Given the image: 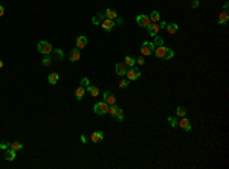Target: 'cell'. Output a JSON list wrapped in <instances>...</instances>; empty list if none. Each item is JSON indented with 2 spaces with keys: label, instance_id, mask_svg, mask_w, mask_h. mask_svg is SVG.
Instances as JSON below:
<instances>
[{
  "label": "cell",
  "instance_id": "6da1fadb",
  "mask_svg": "<svg viewBox=\"0 0 229 169\" xmlns=\"http://www.w3.org/2000/svg\"><path fill=\"white\" fill-rule=\"evenodd\" d=\"M153 54L160 60H171L174 57V51L170 49V47H165V46H157Z\"/></svg>",
  "mask_w": 229,
  "mask_h": 169
},
{
  "label": "cell",
  "instance_id": "7a4b0ae2",
  "mask_svg": "<svg viewBox=\"0 0 229 169\" xmlns=\"http://www.w3.org/2000/svg\"><path fill=\"white\" fill-rule=\"evenodd\" d=\"M108 113L118 120V122H122L124 120V113H122V108L121 107H118L116 104H113V105H110L108 107Z\"/></svg>",
  "mask_w": 229,
  "mask_h": 169
},
{
  "label": "cell",
  "instance_id": "3957f363",
  "mask_svg": "<svg viewBox=\"0 0 229 169\" xmlns=\"http://www.w3.org/2000/svg\"><path fill=\"white\" fill-rule=\"evenodd\" d=\"M154 49H156V46L153 44V43H150V41H144L142 43V46H141V54H142V57H148V55H151L153 52H154Z\"/></svg>",
  "mask_w": 229,
  "mask_h": 169
},
{
  "label": "cell",
  "instance_id": "277c9868",
  "mask_svg": "<svg viewBox=\"0 0 229 169\" xmlns=\"http://www.w3.org/2000/svg\"><path fill=\"white\" fill-rule=\"evenodd\" d=\"M93 111L98 116H105V114H108V104H105V102H96L95 107H93Z\"/></svg>",
  "mask_w": 229,
  "mask_h": 169
},
{
  "label": "cell",
  "instance_id": "5b68a950",
  "mask_svg": "<svg viewBox=\"0 0 229 169\" xmlns=\"http://www.w3.org/2000/svg\"><path fill=\"white\" fill-rule=\"evenodd\" d=\"M125 76H127V79L128 81H134V79H139L141 78V70L137 69V67H131L130 70H127V73H125Z\"/></svg>",
  "mask_w": 229,
  "mask_h": 169
},
{
  "label": "cell",
  "instance_id": "8992f818",
  "mask_svg": "<svg viewBox=\"0 0 229 169\" xmlns=\"http://www.w3.org/2000/svg\"><path fill=\"white\" fill-rule=\"evenodd\" d=\"M37 49H38V52H41V54H44V55H49V54L54 51L52 46H51V43H48V41H40L38 46H37Z\"/></svg>",
  "mask_w": 229,
  "mask_h": 169
},
{
  "label": "cell",
  "instance_id": "52a82bcc",
  "mask_svg": "<svg viewBox=\"0 0 229 169\" xmlns=\"http://www.w3.org/2000/svg\"><path fill=\"white\" fill-rule=\"evenodd\" d=\"M177 125H179L182 130H185V131H191V120L187 119V117H180V120L177 122Z\"/></svg>",
  "mask_w": 229,
  "mask_h": 169
},
{
  "label": "cell",
  "instance_id": "ba28073f",
  "mask_svg": "<svg viewBox=\"0 0 229 169\" xmlns=\"http://www.w3.org/2000/svg\"><path fill=\"white\" fill-rule=\"evenodd\" d=\"M136 21H137V25L142 26V28H148V25L151 23L147 15H137V17H136Z\"/></svg>",
  "mask_w": 229,
  "mask_h": 169
},
{
  "label": "cell",
  "instance_id": "9c48e42d",
  "mask_svg": "<svg viewBox=\"0 0 229 169\" xmlns=\"http://www.w3.org/2000/svg\"><path fill=\"white\" fill-rule=\"evenodd\" d=\"M114 72H116V75H119V76H125V73H127V66L122 64V63H119V64L114 66Z\"/></svg>",
  "mask_w": 229,
  "mask_h": 169
},
{
  "label": "cell",
  "instance_id": "30bf717a",
  "mask_svg": "<svg viewBox=\"0 0 229 169\" xmlns=\"http://www.w3.org/2000/svg\"><path fill=\"white\" fill-rule=\"evenodd\" d=\"M104 102L108 105H113V104H116V98L110 91H104Z\"/></svg>",
  "mask_w": 229,
  "mask_h": 169
},
{
  "label": "cell",
  "instance_id": "8fae6325",
  "mask_svg": "<svg viewBox=\"0 0 229 169\" xmlns=\"http://www.w3.org/2000/svg\"><path fill=\"white\" fill-rule=\"evenodd\" d=\"M102 139H104V134L101 133V131H93L90 134V140L93 142V143H98V142H102Z\"/></svg>",
  "mask_w": 229,
  "mask_h": 169
},
{
  "label": "cell",
  "instance_id": "7c38bea8",
  "mask_svg": "<svg viewBox=\"0 0 229 169\" xmlns=\"http://www.w3.org/2000/svg\"><path fill=\"white\" fill-rule=\"evenodd\" d=\"M75 44H77V49H84V47L87 46V38H86L84 35H80V37L77 38Z\"/></svg>",
  "mask_w": 229,
  "mask_h": 169
},
{
  "label": "cell",
  "instance_id": "4fadbf2b",
  "mask_svg": "<svg viewBox=\"0 0 229 169\" xmlns=\"http://www.w3.org/2000/svg\"><path fill=\"white\" fill-rule=\"evenodd\" d=\"M101 26H102L105 31H111V29L114 28V21H113V20H108V18H104V20L101 21Z\"/></svg>",
  "mask_w": 229,
  "mask_h": 169
},
{
  "label": "cell",
  "instance_id": "5bb4252c",
  "mask_svg": "<svg viewBox=\"0 0 229 169\" xmlns=\"http://www.w3.org/2000/svg\"><path fill=\"white\" fill-rule=\"evenodd\" d=\"M227 20H229L227 11H223V12H220V15H218V18H217L218 25H226V23H227Z\"/></svg>",
  "mask_w": 229,
  "mask_h": 169
},
{
  "label": "cell",
  "instance_id": "9a60e30c",
  "mask_svg": "<svg viewBox=\"0 0 229 169\" xmlns=\"http://www.w3.org/2000/svg\"><path fill=\"white\" fill-rule=\"evenodd\" d=\"M167 31H168V34H176L177 32V29H179V25L177 23H167V28H165Z\"/></svg>",
  "mask_w": 229,
  "mask_h": 169
},
{
  "label": "cell",
  "instance_id": "2e32d148",
  "mask_svg": "<svg viewBox=\"0 0 229 169\" xmlns=\"http://www.w3.org/2000/svg\"><path fill=\"white\" fill-rule=\"evenodd\" d=\"M148 32H150L151 37L157 35V32H159V25H157V23H154V25H151V23H150V25H148Z\"/></svg>",
  "mask_w": 229,
  "mask_h": 169
},
{
  "label": "cell",
  "instance_id": "e0dca14e",
  "mask_svg": "<svg viewBox=\"0 0 229 169\" xmlns=\"http://www.w3.org/2000/svg\"><path fill=\"white\" fill-rule=\"evenodd\" d=\"M5 158L9 160V161H12V160L15 158V151H14L12 148H8V149L5 151Z\"/></svg>",
  "mask_w": 229,
  "mask_h": 169
},
{
  "label": "cell",
  "instance_id": "ac0fdd59",
  "mask_svg": "<svg viewBox=\"0 0 229 169\" xmlns=\"http://www.w3.org/2000/svg\"><path fill=\"white\" fill-rule=\"evenodd\" d=\"M116 17H118L116 11H113V9H110V8L105 11V18H108V20H116Z\"/></svg>",
  "mask_w": 229,
  "mask_h": 169
},
{
  "label": "cell",
  "instance_id": "d6986e66",
  "mask_svg": "<svg viewBox=\"0 0 229 169\" xmlns=\"http://www.w3.org/2000/svg\"><path fill=\"white\" fill-rule=\"evenodd\" d=\"M84 94H86V88H84V87H78V88H77V91H75L77 99H78V101H81V99L84 98Z\"/></svg>",
  "mask_w": 229,
  "mask_h": 169
},
{
  "label": "cell",
  "instance_id": "ffe728a7",
  "mask_svg": "<svg viewBox=\"0 0 229 169\" xmlns=\"http://www.w3.org/2000/svg\"><path fill=\"white\" fill-rule=\"evenodd\" d=\"M81 58V54H80V49H74L72 52H71V61H78Z\"/></svg>",
  "mask_w": 229,
  "mask_h": 169
},
{
  "label": "cell",
  "instance_id": "44dd1931",
  "mask_svg": "<svg viewBox=\"0 0 229 169\" xmlns=\"http://www.w3.org/2000/svg\"><path fill=\"white\" fill-rule=\"evenodd\" d=\"M148 18H150V21H153V23H159V20H160V14H159L157 11H153V12H151V15H150Z\"/></svg>",
  "mask_w": 229,
  "mask_h": 169
},
{
  "label": "cell",
  "instance_id": "7402d4cb",
  "mask_svg": "<svg viewBox=\"0 0 229 169\" xmlns=\"http://www.w3.org/2000/svg\"><path fill=\"white\" fill-rule=\"evenodd\" d=\"M48 79H49V84H52V85H55V84L58 82V79H60V75H58V73H51Z\"/></svg>",
  "mask_w": 229,
  "mask_h": 169
},
{
  "label": "cell",
  "instance_id": "603a6c76",
  "mask_svg": "<svg viewBox=\"0 0 229 169\" xmlns=\"http://www.w3.org/2000/svg\"><path fill=\"white\" fill-rule=\"evenodd\" d=\"M105 18V15H102V14H98V15H95L93 18H92V23L93 25H101V21Z\"/></svg>",
  "mask_w": 229,
  "mask_h": 169
},
{
  "label": "cell",
  "instance_id": "cb8c5ba5",
  "mask_svg": "<svg viewBox=\"0 0 229 169\" xmlns=\"http://www.w3.org/2000/svg\"><path fill=\"white\" fill-rule=\"evenodd\" d=\"M87 91H89L92 96H98V94H99V88H98V87H93V85H89V87H87Z\"/></svg>",
  "mask_w": 229,
  "mask_h": 169
},
{
  "label": "cell",
  "instance_id": "d4e9b609",
  "mask_svg": "<svg viewBox=\"0 0 229 169\" xmlns=\"http://www.w3.org/2000/svg\"><path fill=\"white\" fill-rule=\"evenodd\" d=\"M176 113H177V116H179V117H185V114H187V110H185V107L179 105V107H177V110H176Z\"/></svg>",
  "mask_w": 229,
  "mask_h": 169
},
{
  "label": "cell",
  "instance_id": "484cf974",
  "mask_svg": "<svg viewBox=\"0 0 229 169\" xmlns=\"http://www.w3.org/2000/svg\"><path fill=\"white\" fill-rule=\"evenodd\" d=\"M11 148H12V149H14V151L17 152V151L23 149V145H21L20 142H12V143H11Z\"/></svg>",
  "mask_w": 229,
  "mask_h": 169
},
{
  "label": "cell",
  "instance_id": "4316f807",
  "mask_svg": "<svg viewBox=\"0 0 229 169\" xmlns=\"http://www.w3.org/2000/svg\"><path fill=\"white\" fill-rule=\"evenodd\" d=\"M134 61H136V60H134L133 57H130V55H127V57H125V66L133 67V66H134Z\"/></svg>",
  "mask_w": 229,
  "mask_h": 169
},
{
  "label": "cell",
  "instance_id": "83f0119b",
  "mask_svg": "<svg viewBox=\"0 0 229 169\" xmlns=\"http://www.w3.org/2000/svg\"><path fill=\"white\" fill-rule=\"evenodd\" d=\"M168 122H170V125H171V127H177V122H179V120H177L176 117L170 116V117H168Z\"/></svg>",
  "mask_w": 229,
  "mask_h": 169
},
{
  "label": "cell",
  "instance_id": "f1b7e54d",
  "mask_svg": "<svg viewBox=\"0 0 229 169\" xmlns=\"http://www.w3.org/2000/svg\"><path fill=\"white\" fill-rule=\"evenodd\" d=\"M153 44H154L156 47H157V46H164V40L160 38V37H156V38H154V43H153Z\"/></svg>",
  "mask_w": 229,
  "mask_h": 169
},
{
  "label": "cell",
  "instance_id": "f546056e",
  "mask_svg": "<svg viewBox=\"0 0 229 169\" xmlns=\"http://www.w3.org/2000/svg\"><path fill=\"white\" fill-rule=\"evenodd\" d=\"M89 84H90L89 78H83V79H81V82H80V85H81V87H84V88H87V87H89Z\"/></svg>",
  "mask_w": 229,
  "mask_h": 169
},
{
  "label": "cell",
  "instance_id": "4dcf8cb0",
  "mask_svg": "<svg viewBox=\"0 0 229 169\" xmlns=\"http://www.w3.org/2000/svg\"><path fill=\"white\" fill-rule=\"evenodd\" d=\"M51 64H52V60H51L49 57H44V58H43V66L48 67V66H51Z\"/></svg>",
  "mask_w": 229,
  "mask_h": 169
},
{
  "label": "cell",
  "instance_id": "1f68e13d",
  "mask_svg": "<svg viewBox=\"0 0 229 169\" xmlns=\"http://www.w3.org/2000/svg\"><path fill=\"white\" fill-rule=\"evenodd\" d=\"M9 146H11V143H8V142H2V143H0V149H5V151H6Z\"/></svg>",
  "mask_w": 229,
  "mask_h": 169
},
{
  "label": "cell",
  "instance_id": "d6a6232c",
  "mask_svg": "<svg viewBox=\"0 0 229 169\" xmlns=\"http://www.w3.org/2000/svg\"><path fill=\"white\" fill-rule=\"evenodd\" d=\"M119 87H121V88H127V87H128V79H122V81L119 82Z\"/></svg>",
  "mask_w": 229,
  "mask_h": 169
},
{
  "label": "cell",
  "instance_id": "836d02e7",
  "mask_svg": "<svg viewBox=\"0 0 229 169\" xmlns=\"http://www.w3.org/2000/svg\"><path fill=\"white\" fill-rule=\"evenodd\" d=\"M157 25H159V29H165V28H167V23H165V21H159Z\"/></svg>",
  "mask_w": 229,
  "mask_h": 169
},
{
  "label": "cell",
  "instance_id": "e575fe53",
  "mask_svg": "<svg viewBox=\"0 0 229 169\" xmlns=\"http://www.w3.org/2000/svg\"><path fill=\"white\" fill-rule=\"evenodd\" d=\"M136 63H137V64H141V66H142V64H144V63H145V58H144V57H139V58H137V60H136Z\"/></svg>",
  "mask_w": 229,
  "mask_h": 169
},
{
  "label": "cell",
  "instance_id": "d590c367",
  "mask_svg": "<svg viewBox=\"0 0 229 169\" xmlns=\"http://www.w3.org/2000/svg\"><path fill=\"white\" fill-rule=\"evenodd\" d=\"M55 55H57V57H58V58H60V60H63V57H64V55H63V52H61V51H55Z\"/></svg>",
  "mask_w": 229,
  "mask_h": 169
},
{
  "label": "cell",
  "instance_id": "8d00e7d4",
  "mask_svg": "<svg viewBox=\"0 0 229 169\" xmlns=\"http://www.w3.org/2000/svg\"><path fill=\"white\" fill-rule=\"evenodd\" d=\"M199 5H200V2H199V0H193V3H191V6H193V8H197Z\"/></svg>",
  "mask_w": 229,
  "mask_h": 169
},
{
  "label": "cell",
  "instance_id": "74e56055",
  "mask_svg": "<svg viewBox=\"0 0 229 169\" xmlns=\"http://www.w3.org/2000/svg\"><path fill=\"white\" fill-rule=\"evenodd\" d=\"M116 23H118L119 26H122V25H124V20H122V18H119V17H116Z\"/></svg>",
  "mask_w": 229,
  "mask_h": 169
},
{
  "label": "cell",
  "instance_id": "f35d334b",
  "mask_svg": "<svg viewBox=\"0 0 229 169\" xmlns=\"http://www.w3.org/2000/svg\"><path fill=\"white\" fill-rule=\"evenodd\" d=\"M3 14H5V8H3L2 5H0V17H2Z\"/></svg>",
  "mask_w": 229,
  "mask_h": 169
},
{
  "label": "cell",
  "instance_id": "ab89813d",
  "mask_svg": "<svg viewBox=\"0 0 229 169\" xmlns=\"http://www.w3.org/2000/svg\"><path fill=\"white\" fill-rule=\"evenodd\" d=\"M227 9H229V3H224L223 5V11H227Z\"/></svg>",
  "mask_w": 229,
  "mask_h": 169
},
{
  "label": "cell",
  "instance_id": "60d3db41",
  "mask_svg": "<svg viewBox=\"0 0 229 169\" xmlns=\"http://www.w3.org/2000/svg\"><path fill=\"white\" fill-rule=\"evenodd\" d=\"M81 142L86 143V142H87V137H86V136H81Z\"/></svg>",
  "mask_w": 229,
  "mask_h": 169
},
{
  "label": "cell",
  "instance_id": "b9f144b4",
  "mask_svg": "<svg viewBox=\"0 0 229 169\" xmlns=\"http://www.w3.org/2000/svg\"><path fill=\"white\" fill-rule=\"evenodd\" d=\"M2 67H3V61H2V60H0V69H2Z\"/></svg>",
  "mask_w": 229,
  "mask_h": 169
}]
</instances>
